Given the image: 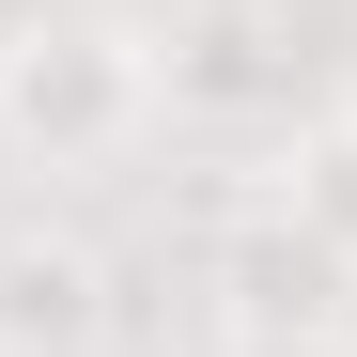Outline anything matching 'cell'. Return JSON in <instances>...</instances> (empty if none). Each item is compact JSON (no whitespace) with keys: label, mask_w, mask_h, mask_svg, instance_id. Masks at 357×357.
<instances>
[{"label":"cell","mask_w":357,"mask_h":357,"mask_svg":"<svg viewBox=\"0 0 357 357\" xmlns=\"http://www.w3.org/2000/svg\"><path fill=\"white\" fill-rule=\"evenodd\" d=\"M171 125V63L140 16H31L16 63H0V155L31 187H93Z\"/></svg>","instance_id":"1"},{"label":"cell","mask_w":357,"mask_h":357,"mask_svg":"<svg viewBox=\"0 0 357 357\" xmlns=\"http://www.w3.org/2000/svg\"><path fill=\"white\" fill-rule=\"evenodd\" d=\"M218 326L249 342V357H342L357 342V264L295 202H264V218L218 233Z\"/></svg>","instance_id":"2"},{"label":"cell","mask_w":357,"mask_h":357,"mask_svg":"<svg viewBox=\"0 0 357 357\" xmlns=\"http://www.w3.org/2000/svg\"><path fill=\"white\" fill-rule=\"evenodd\" d=\"M0 357H109V264H93V233H63V218L0 233Z\"/></svg>","instance_id":"3"},{"label":"cell","mask_w":357,"mask_h":357,"mask_svg":"<svg viewBox=\"0 0 357 357\" xmlns=\"http://www.w3.org/2000/svg\"><path fill=\"white\" fill-rule=\"evenodd\" d=\"M155 63H171V109H295V47L264 0H202Z\"/></svg>","instance_id":"4"},{"label":"cell","mask_w":357,"mask_h":357,"mask_svg":"<svg viewBox=\"0 0 357 357\" xmlns=\"http://www.w3.org/2000/svg\"><path fill=\"white\" fill-rule=\"evenodd\" d=\"M280 202H295V218H311L326 249L357 264V125H342V109H326L311 140H295V187H280Z\"/></svg>","instance_id":"5"},{"label":"cell","mask_w":357,"mask_h":357,"mask_svg":"<svg viewBox=\"0 0 357 357\" xmlns=\"http://www.w3.org/2000/svg\"><path fill=\"white\" fill-rule=\"evenodd\" d=\"M326 93H342V125H357V16H342V47H326Z\"/></svg>","instance_id":"6"},{"label":"cell","mask_w":357,"mask_h":357,"mask_svg":"<svg viewBox=\"0 0 357 357\" xmlns=\"http://www.w3.org/2000/svg\"><path fill=\"white\" fill-rule=\"evenodd\" d=\"M109 16H202V0H109Z\"/></svg>","instance_id":"7"}]
</instances>
